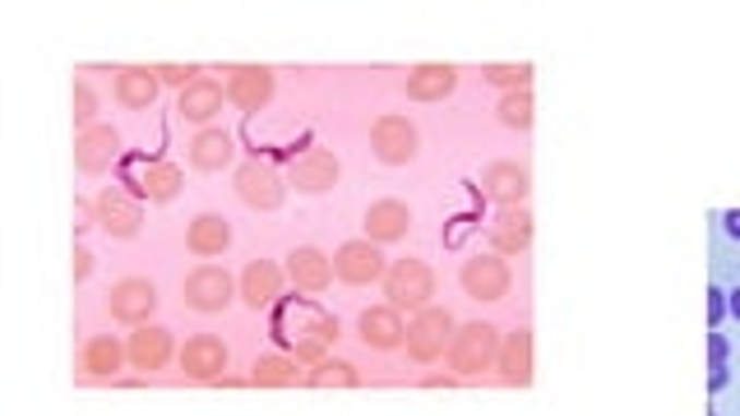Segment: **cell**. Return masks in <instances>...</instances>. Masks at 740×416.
Here are the masks:
<instances>
[{
    "mask_svg": "<svg viewBox=\"0 0 740 416\" xmlns=\"http://www.w3.org/2000/svg\"><path fill=\"white\" fill-rule=\"evenodd\" d=\"M223 103H227V84L200 74V79H194V84L177 97V116H181V121H190V126H204V130H208V121H218Z\"/></svg>",
    "mask_w": 740,
    "mask_h": 416,
    "instance_id": "18",
    "label": "cell"
},
{
    "mask_svg": "<svg viewBox=\"0 0 740 416\" xmlns=\"http://www.w3.org/2000/svg\"><path fill=\"white\" fill-rule=\"evenodd\" d=\"M708 416H717V412H708Z\"/></svg>",
    "mask_w": 740,
    "mask_h": 416,
    "instance_id": "43",
    "label": "cell"
},
{
    "mask_svg": "<svg viewBox=\"0 0 740 416\" xmlns=\"http://www.w3.org/2000/svg\"><path fill=\"white\" fill-rule=\"evenodd\" d=\"M274 88H278V74L268 66H237L227 74V103L246 116H255L260 107L274 103Z\"/></svg>",
    "mask_w": 740,
    "mask_h": 416,
    "instance_id": "14",
    "label": "cell"
},
{
    "mask_svg": "<svg viewBox=\"0 0 740 416\" xmlns=\"http://www.w3.org/2000/svg\"><path fill=\"white\" fill-rule=\"evenodd\" d=\"M237 292H241V283H237V277H231L227 269L204 264V269H194V273L186 277L181 301H186L190 310H200V314H223Z\"/></svg>",
    "mask_w": 740,
    "mask_h": 416,
    "instance_id": "6",
    "label": "cell"
},
{
    "mask_svg": "<svg viewBox=\"0 0 740 416\" xmlns=\"http://www.w3.org/2000/svg\"><path fill=\"white\" fill-rule=\"evenodd\" d=\"M463 292L473 296V301H500V296H510L514 287V269L500 260V254H477V260H467L463 273H458Z\"/></svg>",
    "mask_w": 740,
    "mask_h": 416,
    "instance_id": "11",
    "label": "cell"
},
{
    "mask_svg": "<svg viewBox=\"0 0 740 416\" xmlns=\"http://www.w3.org/2000/svg\"><path fill=\"white\" fill-rule=\"evenodd\" d=\"M93 223H97V231L116 236V241H130V236H140V227H144V209H140V200H130L126 190H103L93 200Z\"/></svg>",
    "mask_w": 740,
    "mask_h": 416,
    "instance_id": "12",
    "label": "cell"
},
{
    "mask_svg": "<svg viewBox=\"0 0 740 416\" xmlns=\"http://www.w3.org/2000/svg\"><path fill=\"white\" fill-rule=\"evenodd\" d=\"M454 88H458V70L440 66V61L413 66L403 79V93L413 97V103H444V97H454Z\"/></svg>",
    "mask_w": 740,
    "mask_h": 416,
    "instance_id": "21",
    "label": "cell"
},
{
    "mask_svg": "<svg viewBox=\"0 0 740 416\" xmlns=\"http://www.w3.org/2000/svg\"><path fill=\"white\" fill-rule=\"evenodd\" d=\"M231 157H237V139H231L227 130L218 126H208L190 139V167L194 171H223Z\"/></svg>",
    "mask_w": 740,
    "mask_h": 416,
    "instance_id": "28",
    "label": "cell"
},
{
    "mask_svg": "<svg viewBox=\"0 0 740 416\" xmlns=\"http://www.w3.org/2000/svg\"><path fill=\"white\" fill-rule=\"evenodd\" d=\"M500 329L496 324H486V320H473V324H458V333H454V343H450V352H444V361H450V370L454 375H486L496 361H500Z\"/></svg>",
    "mask_w": 740,
    "mask_h": 416,
    "instance_id": "3",
    "label": "cell"
},
{
    "mask_svg": "<svg viewBox=\"0 0 740 416\" xmlns=\"http://www.w3.org/2000/svg\"><path fill=\"white\" fill-rule=\"evenodd\" d=\"M158 70V79H163V88H190L194 79H200V66H153Z\"/></svg>",
    "mask_w": 740,
    "mask_h": 416,
    "instance_id": "36",
    "label": "cell"
},
{
    "mask_svg": "<svg viewBox=\"0 0 740 416\" xmlns=\"http://www.w3.org/2000/svg\"><path fill=\"white\" fill-rule=\"evenodd\" d=\"M528 167H518V163H491L486 167V200H496L504 209H518L523 200H528Z\"/></svg>",
    "mask_w": 740,
    "mask_h": 416,
    "instance_id": "27",
    "label": "cell"
},
{
    "mask_svg": "<svg viewBox=\"0 0 740 416\" xmlns=\"http://www.w3.org/2000/svg\"><path fill=\"white\" fill-rule=\"evenodd\" d=\"M274 338L287 347L283 356H291V361L320 366V361H329V352H334V343L343 338V329H338L334 314H324L315 301H306V296L297 292L278 314Z\"/></svg>",
    "mask_w": 740,
    "mask_h": 416,
    "instance_id": "1",
    "label": "cell"
},
{
    "mask_svg": "<svg viewBox=\"0 0 740 416\" xmlns=\"http://www.w3.org/2000/svg\"><path fill=\"white\" fill-rule=\"evenodd\" d=\"M357 333H361V343H366L370 352H398L403 338H407L403 310H394V306H370V310H361Z\"/></svg>",
    "mask_w": 740,
    "mask_h": 416,
    "instance_id": "20",
    "label": "cell"
},
{
    "mask_svg": "<svg viewBox=\"0 0 740 416\" xmlns=\"http://www.w3.org/2000/svg\"><path fill=\"white\" fill-rule=\"evenodd\" d=\"M384 273H389V264H384V254H380L375 241H343L334 250V277L347 283V287L384 283Z\"/></svg>",
    "mask_w": 740,
    "mask_h": 416,
    "instance_id": "10",
    "label": "cell"
},
{
    "mask_svg": "<svg viewBox=\"0 0 740 416\" xmlns=\"http://www.w3.org/2000/svg\"><path fill=\"white\" fill-rule=\"evenodd\" d=\"M227 361H231V352H227V343L218 338V333H194V338H186V347H181V375L186 380H200V384L223 380Z\"/></svg>",
    "mask_w": 740,
    "mask_h": 416,
    "instance_id": "13",
    "label": "cell"
},
{
    "mask_svg": "<svg viewBox=\"0 0 740 416\" xmlns=\"http://www.w3.org/2000/svg\"><path fill=\"white\" fill-rule=\"evenodd\" d=\"M361 227H366V241H375V246H389V241H403L407 231H413V209H407L403 200H375L366 209L361 217Z\"/></svg>",
    "mask_w": 740,
    "mask_h": 416,
    "instance_id": "19",
    "label": "cell"
},
{
    "mask_svg": "<svg viewBox=\"0 0 740 416\" xmlns=\"http://www.w3.org/2000/svg\"><path fill=\"white\" fill-rule=\"evenodd\" d=\"M491 246H496V254L500 260H510V254H523L533 246V213L528 209H504L500 217H496V231H491Z\"/></svg>",
    "mask_w": 740,
    "mask_h": 416,
    "instance_id": "29",
    "label": "cell"
},
{
    "mask_svg": "<svg viewBox=\"0 0 740 416\" xmlns=\"http://www.w3.org/2000/svg\"><path fill=\"white\" fill-rule=\"evenodd\" d=\"M704 314H708V324H713V329H717V324H723V320H727V292H723V287H717V283L708 287V306H704Z\"/></svg>",
    "mask_w": 740,
    "mask_h": 416,
    "instance_id": "38",
    "label": "cell"
},
{
    "mask_svg": "<svg viewBox=\"0 0 740 416\" xmlns=\"http://www.w3.org/2000/svg\"><path fill=\"white\" fill-rule=\"evenodd\" d=\"M306 384L310 389H357L361 384V375H357V366L353 361H320V366H310V375H306Z\"/></svg>",
    "mask_w": 740,
    "mask_h": 416,
    "instance_id": "32",
    "label": "cell"
},
{
    "mask_svg": "<svg viewBox=\"0 0 740 416\" xmlns=\"http://www.w3.org/2000/svg\"><path fill=\"white\" fill-rule=\"evenodd\" d=\"M158 310V287L148 277H121L111 292H107V314L126 329H144Z\"/></svg>",
    "mask_w": 740,
    "mask_h": 416,
    "instance_id": "8",
    "label": "cell"
},
{
    "mask_svg": "<svg viewBox=\"0 0 740 416\" xmlns=\"http://www.w3.org/2000/svg\"><path fill=\"white\" fill-rule=\"evenodd\" d=\"M74 130H88L97 126V88L88 84V79H74Z\"/></svg>",
    "mask_w": 740,
    "mask_h": 416,
    "instance_id": "35",
    "label": "cell"
},
{
    "mask_svg": "<svg viewBox=\"0 0 740 416\" xmlns=\"http://www.w3.org/2000/svg\"><path fill=\"white\" fill-rule=\"evenodd\" d=\"M731 356V343L723 338V333H708V366H723Z\"/></svg>",
    "mask_w": 740,
    "mask_h": 416,
    "instance_id": "39",
    "label": "cell"
},
{
    "mask_svg": "<svg viewBox=\"0 0 740 416\" xmlns=\"http://www.w3.org/2000/svg\"><path fill=\"white\" fill-rule=\"evenodd\" d=\"M116 157H121V130L116 126H88L74 134V167H80L84 176H103Z\"/></svg>",
    "mask_w": 740,
    "mask_h": 416,
    "instance_id": "15",
    "label": "cell"
},
{
    "mask_svg": "<svg viewBox=\"0 0 740 416\" xmlns=\"http://www.w3.org/2000/svg\"><path fill=\"white\" fill-rule=\"evenodd\" d=\"M486 84H496L504 93H523L528 88V79H533V66H486L481 70Z\"/></svg>",
    "mask_w": 740,
    "mask_h": 416,
    "instance_id": "34",
    "label": "cell"
},
{
    "mask_svg": "<svg viewBox=\"0 0 740 416\" xmlns=\"http://www.w3.org/2000/svg\"><path fill=\"white\" fill-rule=\"evenodd\" d=\"M158 93H163V79L158 70H148V66H126V70H116V84H111V97L121 103L126 111H144L158 103Z\"/></svg>",
    "mask_w": 740,
    "mask_h": 416,
    "instance_id": "22",
    "label": "cell"
},
{
    "mask_svg": "<svg viewBox=\"0 0 740 416\" xmlns=\"http://www.w3.org/2000/svg\"><path fill=\"white\" fill-rule=\"evenodd\" d=\"M70 277H74V287H84L88 277H93V250H88V246H74V260H70Z\"/></svg>",
    "mask_w": 740,
    "mask_h": 416,
    "instance_id": "37",
    "label": "cell"
},
{
    "mask_svg": "<svg viewBox=\"0 0 740 416\" xmlns=\"http://www.w3.org/2000/svg\"><path fill=\"white\" fill-rule=\"evenodd\" d=\"M186 250L194 254V260H218V254L231 250V223L223 213H200V217H190V227H186Z\"/></svg>",
    "mask_w": 740,
    "mask_h": 416,
    "instance_id": "23",
    "label": "cell"
},
{
    "mask_svg": "<svg viewBox=\"0 0 740 416\" xmlns=\"http://www.w3.org/2000/svg\"><path fill=\"white\" fill-rule=\"evenodd\" d=\"M231 190H237V200L255 213H278L283 200H287V181L264 163H241L237 176H231Z\"/></svg>",
    "mask_w": 740,
    "mask_h": 416,
    "instance_id": "7",
    "label": "cell"
},
{
    "mask_svg": "<svg viewBox=\"0 0 740 416\" xmlns=\"http://www.w3.org/2000/svg\"><path fill=\"white\" fill-rule=\"evenodd\" d=\"M338 176H343V163H338L334 148H306L301 157H291L283 181L297 194H324V190L338 186Z\"/></svg>",
    "mask_w": 740,
    "mask_h": 416,
    "instance_id": "9",
    "label": "cell"
},
{
    "mask_svg": "<svg viewBox=\"0 0 740 416\" xmlns=\"http://www.w3.org/2000/svg\"><path fill=\"white\" fill-rule=\"evenodd\" d=\"M435 296V269L426 260H398L384 273V301L394 310H421Z\"/></svg>",
    "mask_w": 740,
    "mask_h": 416,
    "instance_id": "4",
    "label": "cell"
},
{
    "mask_svg": "<svg viewBox=\"0 0 740 416\" xmlns=\"http://www.w3.org/2000/svg\"><path fill=\"white\" fill-rule=\"evenodd\" d=\"M181 186H186V171L177 163H148L140 171V194L153 204H171L181 194Z\"/></svg>",
    "mask_w": 740,
    "mask_h": 416,
    "instance_id": "30",
    "label": "cell"
},
{
    "mask_svg": "<svg viewBox=\"0 0 740 416\" xmlns=\"http://www.w3.org/2000/svg\"><path fill=\"white\" fill-rule=\"evenodd\" d=\"M283 269H287L291 287H297L301 296H320L329 283H334V260H329L324 250H315V246H297L283 260Z\"/></svg>",
    "mask_w": 740,
    "mask_h": 416,
    "instance_id": "17",
    "label": "cell"
},
{
    "mask_svg": "<svg viewBox=\"0 0 740 416\" xmlns=\"http://www.w3.org/2000/svg\"><path fill=\"white\" fill-rule=\"evenodd\" d=\"M723 231L731 236V241H740V209H727V213H723Z\"/></svg>",
    "mask_w": 740,
    "mask_h": 416,
    "instance_id": "41",
    "label": "cell"
},
{
    "mask_svg": "<svg viewBox=\"0 0 740 416\" xmlns=\"http://www.w3.org/2000/svg\"><path fill=\"white\" fill-rule=\"evenodd\" d=\"M533 111H537V103H533L528 88H523V93H504L500 107H496V121L504 130H533Z\"/></svg>",
    "mask_w": 740,
    "mask_h": 416,
    "instance_id": "33",
    "label": "cell"
},
{
    "mask_svg": "<svg viewBox=\"0 0 740 416\" xmlns=\"http://www.w3.org/2000/svg\"><path fill=\"white\" fill-rule=\"evenodd\" d=\"M454 333H458V324H454V314H450V310H444V306H421V310L407 314V338H403V352L413 356V361L431 366V361H440V356L450 352Z\"/></svg>",
    "mask_w": 740,
    "mask_h": 416,
    "instance_id": "2",
    "label": "cell"
},
{
    "mask_svg": "<svg viewBox=\"0 0 740 416\" xmlns=\"http://www.w3.org/2000/svg\"><path fill=\"white\" fill-rule=\"evenodd\" d=\"M250 384H255V389L306 384V380H301V361H291V356H260V361L250 366Z\"/></svg>",
    "mask_w": 740,
    "mask_h": 416,
    "instance_id": "31",
    "label": "cell"
},
{
    "mask_svg": "<svg viewBox=\"0 0 740 416\" xmlns=\"http://www.w3.org/2000/svg\"><path fill=\"white\" fill-rule=\"evenodd\" d=\"M283 277H287L283 264H274V260H250V264L241 269V301H246L250 310L274 306L278 292H283Z\"/></svg>",
    "mask_w": 740,
    "mask_h": 416,
    "instance_id": "24",
    "label": "cell"
},
{
    "mask_svg": "<svg viewBox=\"0 0 740 416\" xmlns=\"http://www.w3.org/2000/svg\"><path fill=\"white\" fill-rule=\"evenodd\" d=\"M126 356H130V366L134 370H163L171 356H177V338L163 329V324H144V329H130V338H126Z\"/></svg>",
    "mask_w": 740,
    "mask_h": 416,
    "instance_id": "16",
    "label": "cell"
},
{
    "mask_svg": "<svg viewBox=\"0 0 740 416\" xmlns=\"http://www.w3.org/2000/svg\"><path fill=\"white\" fill-rule=\"evenodd\" d=\"M126 361H130L126 343L111 338V333H93V338L84 343V352H80V370L88 375V380H116V370H121Z\"/></svg>",
    "mask_w": 740,
    "mask_h": 416,
    "instance_id": "26",
    "label": "cell"
},
{
    "mask_svg": "<svg viewBox=\"0 0 740 416\" xmlns=\"http://www.w3.org/2000/svg\"><path fill=\"white\" fill-rule=\"evenodd\" d=\"M500 380L510 384V389H528L533 384V333L528 329H514L510 338L500 343Z\"/></svg>",
    "mask_w": 740,
    "mask_h": 416,
    "instance_id": "25",
    "label": "cell"
},
{
    "mask_svg": "<svg viewBox=\"0 0 740 416\" xmlns=\"http://www.w3.org/2000/svg\"><path fill=\"white\" fill-rule=\"evenodd\" d=\"M417 148H421V134L407 116L389 111L380 121H370V153H375L384 167H407L417 157Z\"/></svg>",
    "mask_w": 740,
    "mask_h": 416,
    "instance_id": "5",
    "label": "cell"
},
{
    "mask_svg": "<svg viewBox=\"0 0 740 416\" xmlns=\"http://www.w3.org/2000/svg\"><path fill=\"white\" fill-rule=\"evenodd\" d=\"M731 384V366L723 361V366H708V393H723Z\"/></svg>",
    "mask_w": 740,
    "mask_h": 416,
    "instance_id": "40",
    "label": "cell"
},
{
    "mask_svg": "<svg viewBox=\"0 0 740 416\" xmlns=\"http://www.w3.org/2000/svg\"><path fill=\"white\" fill-rule=\"evenodd\" d=\"M727 314H731V320H740V283L727 292Z\"/></svg>",
    "mask_w": 740,
    "mask_h": 416,
    "instance_id": "42",
    "label": "cell"
}]
</instances>
